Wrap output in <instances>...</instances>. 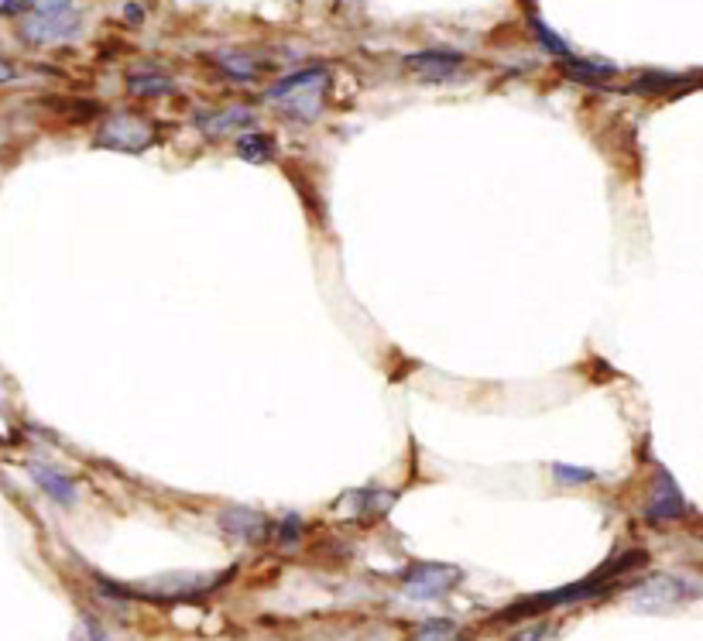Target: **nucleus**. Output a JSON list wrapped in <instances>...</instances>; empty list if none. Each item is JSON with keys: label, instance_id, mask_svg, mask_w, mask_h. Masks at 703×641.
<instances>
[{"label": "nucleus", "instance_id": "26", "mask_svg": "<svg viewBox=\"0 0 703 641\" xmlns=\"http://www.w3.org/2000/svg\"><path fill=\"white\" fill-rule=\"evenodd\" d=\"M14 79H18V69H14L7 59H0V86H4V83H14Z\"/></svg>", "mask_w": 703, "mask_h": 641}, {"label": "nucleus", "instance_id": "6", "mask_svg": "<svg viewBox=\"0 0 703 641\" xmlns=\"http://www.w3.org/2000/svg\"><path fill=\"white\" fill-rule=\"evenodd\" d=\"M220 528L230 535V539H241V542H251V546H261V542L271 539L275 532V522L268 515L254 508H223L220 511Z\"/></svg>", "mask_w": 703, "mask_h": 641}, {"label": "nucleus", "instance_id": "8", "mask_svg": "<svg viewBox=\"0 0 703 641\" xmlns=\"http://www.w3.org/2000/svg\"><path fill=\"white\" fill-rule=\"evenodd\" d=\"M683 511H686V504H683L679 487L673 484L669 470H659V480H655V487H652V501H649V508H645V518H649V522H673Z\"/></svg>", "mask_w": 703, "mask_h": 641}, {"label": "nucleus", "instance_id": "11", "mask_svg": "<svg viewBox=\"0 0 703 641\" xmlns=\"http://www.w3.org/2000/svg\"><path fill=\"white\" fill-rule=\"evenodd\" d=\"M254 124V114L247 107H230V110H210V114H199L196 117V127L203 134H227L234 127H251Z\"/></svg>", "mask_w": 703, "mask_h": 641}, {"label": "nucleus", "instance_id": "13", "mask_svg": "<svg viewBox=\"0 0 703 641\" xmlns=\"http://www.w3.org/2000/svg\"><path fill=\"white\" fill-rule=\"evenodd\" d=\"M237 158H244L247 165H265L275 158V141L261 131H247L237 138Z\"/></svg>", "mask_w": 703, "mask_h": 641}, {"label": "nucleus", "instance_id": "3", "mask_svg": "<svg viewBox=\"0 0 703 641\" xmlns=\"http://www.w3.org/2000/svg\"><path fill=\"white\" fill-rule=\"evenodd\" d=\"M93 144H97V148H114V151H127V155H138V151L155 144V127L134 114H114L103 120Z\"/></svg>", "mask_w": 703, "mask_h": 641}, {"label": "nucleus", "instance_id": "10", "mask_svg": "<svg viewBox=\"0 0 703 641\" xmlns=\"http://www.w3.org/2000/svg\"><path fill=\"white\" fill-rule=\"evenodd\" d=\"M28 474L45 494H49L52 501H59V504H73L76 501V484L62 474V470L49 467V463H28Z\"/></svg>", "mask_w": 703, "mask_h": 641}, {"label": "nucleus", "instance_id": "23", "mask_svg": "<svg viewBox=\"0 0 703 641\" xmlns=\"http://www.w3.org/2000/svg\"><path fill=\"white\" fill-rule=\"evenodd\" d=\"M28 11H31L28 0H0V14L4 18H25Z\"/></svg>", "mask_w": 703, "mask_h": 641}, {"label": "nucleus", "instance_id": "14", "mask_svg": "<svg viewBox=\"0 0 703 641\" xmlns=\"http://www.w3.org/2000/svg\"><path fill=\"white\" fill-rule=\"evenodd\" d=\"M405 641H467L460 624L446 621V618H433V621H422L419 628L409 631Z\"/></svg>", "mask_w": 703, "mask_h": 641}, {"label": "nucleus", "instance_id": "25", "mask_svg": "<svg viewBox=\"0 0 703 641\" xmlns=\"http://www.w3.org/2000/svg\"><path fill=\"white\" fill-rule=\"evenodd\" d=\"M542 635H546V624H532L522 635H515V641H542Z\"/></svg>", "mask_w": 703, "mask_h": 641}, {"label": "nucleus", "instance_id": "9", "mask_svg": "<svg viewBox=\"0 0 703 641\" xmlns=\"http://www.w3.org/2000/svg\"><path fill=\"white\" fill-rule=\"evenodd\" d=\"M326 79H330V72L323 66H309V69H299V72H289V76H282L275 86L268 90V100H278L282 103L285 96L292 93H302V90H323Z\"/></svg>", "mask_w": 703, "mask_h": 641}, {"label": "nucleus", "instance_id": "18", "mask_svg": "<svg viewBox=\"0 0 703 641\" xmlns=\"http://www.w3.org/2000/svg\"><path fill=\"white\" fill-rule=\"evenodd\" d=\"M127 90L138 96H165L172 93V79L162 72H134V76H127Z\"/></svg>", "mask_w": 703, "mask_h": 641}, {"label": "nucleus", "instance_id": "16", "mask_svg": "<svg viewBox=\"0 0 703 641\" xmlns=\"http://www.w3.org/2000/svg\"><path fill=\"white\" fill-rule=\"evenodd\" d=\"M285 114L292 120H302V124H309V120L319 117V107H323V90H302V93H292L285 96Z\"/></svg>", "mask_w": 703, "mask_h": 641}, {"label": "nucleus", "instance_id": "27", "mask_svg": "<svg viewBox=\"0 0 703 641\" xmlns=\"http://www.w3.org/2000/svg\"><path fill=\"white\" fill-rule=\"evenodd\" d=\"M124 18L131 21V24H141V21H145V11H141L138 4H124Z\"/></svg>", "mask_w": 703, "mask_h": 641}, {"label": "nucleus", "instance_id": "20", "mask_svg": "<svg viewBox=\"0 0 703 641\" xmlns=\"http://www.w3.org/2000/svg\"><path fill=\"white\" fill-rule=\"evenodd\" d=\"M299 535H302V518L299 515H285L282 522H275V532H271V539H275L282 549H292L295 542H299Z\"/></svg>", "mask_w": 703, "mask_h": 641}, {"label": "nucleus", "instance_id": "15", "mask_svg": "<svg viewBox=\"0 0 703 641\" xmlns=\"http://www.w3.org/2000/svg\"><path fill=\"white\" fill-rule=\"evenodd\" d=\"M213 62H217L230 79H241V83H251V79L261 72V62L251 59V55H244V52H217L213 55Z\"/></svg>", "mask_w": 703, "mask_h": 641}, {"label": "nucleus", "instance_id": "4", "mask_svg": "<svg viewBox=\"0 0 703 641\" xmlns=\"http://www.w3.org/2000/svg\"><path fill=\"white\" fill-rule=\"evenodd\" d=\"M83 31V18H79L76 7L69 11H59V14H38V11H28L21 18V38L28 45H55V42H69Z\"/></svg>", "mask_w": 703, "mask_h": 641}, {"label": "nucleus", "instance_id": "17", "mask_svg": "<svg viewBox=\"0 0 703 641\" xmlns=\"http://www.w3.org/2000/svg\"><path fill=\"white\" fill-rule=\"evenodd\" d=\"M529 28H532V35L539 38V45L546 48V52H553L556 59H570V55H573V52H570V45H566L563 38H559L556 31L549 28V24L532 11V7H529Z\"/></svg>", "mask_w": 703, "mask_h": 641}, {"label": "nucleus", "instance_id": "19", "mask_svg": "<svg viewBox=\"0 0 703 641\" xmlns=\"http://www.w3.org/2000/svg\"><path fill=\"white\" fill-rule=\"evenodd\" d=\"M553 477L559 480V484L577 487V484H590V480H597V470L573 467V463H553Z\"/></svg>", "mask_w": 703, "mask_h": 641}, {"label": "nucleus", "instance_id": "24", "mask_svg": "<svg viewBox=\"0 0 703 641\" xmlns=\"http://www.w3.org/2000/svg\"><path fill=\"white\" fill-rule=\"evenodd\" d=\"M83 638H86V641H110L107 631H103L93 618H83Z\"/></svg>", "mask_w": 703, "mask_h": 641}, {"label": "nucleus", "instance_id": "22", "mask_svg": "<svg viewBox=\"0 0 703 641\" xmlns=\"http://www.w3.org/2000/svg\"><path fill=\"white\" fill-rule=\"evenodd\" d=\"M31 11L38 14H59V11H69V7H76V0H28Z\"/></svg>", "mask_w": 703, "mask_h": 641}, {"label": "nucleus", "instance_id": "2", "mask_svg": "<svg viewBox=\"0 0 703 641\" xmlns=\"http://www.w3.org/2000/svg\"><path fill=\"white\" fill-rule=\"evenodd\" d=\"M402 590L415 600H436L446 597L453 587H460L463 570L450 563H412L402 576Z\"/></svg>", "mask_w": 703, "mask_h": 641}, {"label": "nucleus", "instance_id": "21", "mask_svg": "<svg viewBox=\"0 0 703 641\" xmlns=\"http://www.w3.org/2000/svg\"><path fill=\"white\" fill-rule=\"evenodd\" d=\"M673 86H679V76H662V72H649V76L638 79L631 90H635V93H662V90H673Z\"/></svg>", "mask_w": 703, "mask_h": 641}, {"label": "nucleus", "instance_id": "5", "mask_svg": "<svg viewBox=\"0 0 703 641\" xmlns=\"http://www.w3.org/2000/svg\"><path fill=\"white\" fill-rule=\"evenodd\" d=\"M340 508H347L343 515H350L361 525H378L381 518L395 508V491H385V487H357V491H347L340 498Z\"/></svg>", "mask_w": 703, "mask_h": 641}, {"label": "nucleus", "instance_id": "1", "mask_svg": "<svg viewBox=\"0 0 703 641\" xmlns=\"http://www.w3.org/2000/svg\"><path fill=\"white\" fill-rule=\"evenodd\" d=\"M638 566H649V552H621V556L607 559L597 573H590L587 580L580 583H570V587H559V590H549V594H535V597H525L518 600L515 607H505L498 614V621H522V618H532V614H542V611H553V607H563V604H577V600H590V597H601L607 590H614V580L625 576Z\"/></svg>", "mask_w": 703, "mask_h": 641}, {"label": "nucleus", "instance_id": "12", "mask_svg": "<svg viewBox=\"0 0 703 641\" xmlns=\"http://www.w3.org/2000/svg\"><path fill=\"white\" fill-rule=\"evenodd\" d=\"M563 69L570 79H580V83H590V86H601L607 79L614 76L611 62H590V59H577V55H570V59H563Z\"/></svg>", "mask_w": 703, "mask_h": 641}, {"label": "nucleus", "instance_id": "7", "mask_svg": "<svg viewBox=\"0 0 703 641\" xmlns=\"http://www.w3.org/2000/svg\"><path fill=\"white\" fill-rule=\"evenodd\" d=\"M405 66L419 72L422 79H450L463 66V55L450 52V48H426V52H412Z\"/></svg>", "mask_w": 703, "mask_h": 641}]
</instances>
